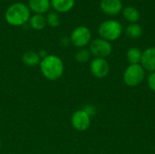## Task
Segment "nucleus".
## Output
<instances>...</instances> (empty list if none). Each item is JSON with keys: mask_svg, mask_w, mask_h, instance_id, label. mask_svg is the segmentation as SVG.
<instances>
[{"mask_svg": "<svg viewBox=\"0 0 155 154\" xmlns=\"http://www.w3.org/2000/svg\"><path fill=\"white\" fill-rule=\"evenodd\" d=\"M51 5L58 13H66L74 5V0H51Z\"/></svg>", "mask_w": 155, "mask_h": 154, "instance_id": "obj_12", "label": "nucleus"}, {"mask_svg": "<svg viewBox=\"0 0 155 154\" xmlns=\"http://www.w3.org/2000/svg\"><path fill=\"white\" fill-rule=\"evenodd\" d=\"M89 51L95 58L105 59L112 54L113 46L110 42L102 38H96L90 43Z\"/></svg>", "mask_w": 155, "mask_h": 154, "instance_id": "obj_5", "label": "nucleus"}, {"mask_svg": "<svg viewBox=\"0 0 155 154\" xmlns=\"http://www.w3.org/2000/svg\"><path fill=\"white\" fill-rule=\"evenodd\" d=\"M141 65L144 70L151 73L155 72V46L149 47L143 52Z\"/></svg>", "mask_w": 155, "mask_h": 154, "instance_id": "obj_10", "label": "nucleus"}, {"mask_svg": "<svg viewBox=\"0 0 155 154\" xmlns=\"http://www.w3.org/2000/svg\"><path fill=\"white\" fill-rule=\"evenodd\" d=\"M91 37L92 34L90 29L86 26L80 25L72 32L70 35V41L74 46L84 48L91 42Z\"/></svg>", "mask_w": 155, "mask_h": 154, "instance_id": "obj_6", "label": "nucleus"}, {"mask_svg": "<svg viewBox=\"0 0 155 154\" xmlns=\"http://www.w3.org/2000/svg\"><path fill=\"white\" fill-rule=\"evenodd\" d=\"M83 110H84L91 118H92L93 116H94V115L96 114V113H97L96 108H95L94 105H93V104H86V105H84V108H83Z\"/></svg>", "mask_w": 155, "mask_h": 154, "instance_id": "obj_20", "label": "nucleus"}, {"mask_svg": "<svg viewBox=\"0 0 155 154\" xmlns=\"http://www.w3.org/2000/svg\"><path fill=\"white\" fill-rule=\"evenodd\" d=\"M29 9L35 14L43 15L49 11L51 7L50 0H29Z\"/></svg>", "mask_w": 155, "mask_h": 154, "instance_id": "obj_11", "label": "nucleus"}, {"mask_svg": "<svg viewBox=\"0 0 155 154\" xmlns=\"http://www.w3.org/2000/svg\"><path fill=\"white\" fill-rule=\"evenodd\" d=\"M0 149H1V142H0Z\"/></svg>", "mask_w": 155, "mask_h": 154, "instance_id": "obj_23", "label": "nucleus"}, {"mask_svg": "<svg viewBox=\"0 0 155 154\" xmlns=\"http://www.w3.org/2000/svg\"><path fill=\"white\" fill-rule=\"evenodd\" d=\"M125 34H126V35L128 37H130L132 39H137V38L142 36V34H143V28L137 23L130 24L126 27V29H125Z\"/></svg>", "mask_w": 155, "mask_h": 154, "instance_id": "obj_17", "label": "nucleus"}, {"mask_svg": "<svg viewBox=\"0 0 155 154\" xmlns=\"http://www.w3.org/2000/svg\"><path fill=\"white\" fill-rule=\"evenodd\" d=\"M46 24L51 27H56L60 25V16L56 12H49L47 16L45 17Z\"/></svg>", "mask_w": 155, "mask_h": 154, "instance_id": "obj_19", "label": "nucleus"}, {"mask_svg": "<svg viewBox=\"0 0 155 154\" xmlns=\"http://www.w3.org/2000/svg\"><path fill=\"white\" fill-rule=\"evenodd\" d=\"M22 61L25 65L28 67H34L40 64L41 58L38 53L35 51H26L22 56Z\"/></svg>", "mask_w": 155, "mask_h": 154, "instance_id": "obj_13", "label": "nucleus"}, {"mask_svg": "<svg viewBox=\"0 0 155 154\" xmlns=\"http://www.w3.org/2000/svg\"><path fill=\"white\" fill-rule=\"evenodd\" d=\"M123 11V16L124 18L129 22L130 24L137 23L140 19V12L137 8L134 6H127Z\"/></svg>", "mask_w": 155, "mask_h": 154, "instance_id": "obj_14", "label": "nucleus"}, {"mask_svg": "<svg viewBox=\"0 0 155 154\" xmlns=\"http://www.w3.org/2000/svg\"><path fill=\"white\" fill-rule=\"evenodd\" d=\"M69 43H71V41H70V38L64 37V38L61 40V44H62V45H64V46H65V45H68V44H69Z\"/></svg>", "mask_w": 155, "mask_h": 154, "instance_id": "obj_22", "label": "nucleus"}, {"mask_svg": "<svg viewBox=\"0 0 155 154\" xmlns=\"http://www.w3.org/2000/svg\"><path fill=\"white\" fill-rule=\"evenodd\" d=\"M147 83H148V86L149 88L155 92V72L153 73H151L148 76V79H147Z\"/></svg>", "mask_w": 155, "mask_h": 154, "instance_id": "obj_21", "label": "nucleus"}, {"mask_svg": "<svg viewBox=\"0 0 155 154\" xmlns=\"http://www.w3.org/2000/svg\"><path fill=\"white\" fill-rule=\"evenodd\" d=\"M144 77L145 70L141 64H130L124 73V82L130 87H135L142 84Z\"/></svg>", "mask_w": 155, "mask_h": 154, "instance_id": "obj_4", "label": "nucleus"}, {"mask_svg": "<svg viewBox=\"0 0 155 154\" xmlns=\"http://www.w3.org/2000/svg\"><path fill=\"white\" fill-rule=\"evenodd\" d=\"M90 72L94 77L102 79L109 74L110 65L104 58H94L90 64Z\"/></svg>", "mask_w": 155, "mask_h": 154, "instance_id": "obj_8", "label": "nucleus"}, {"mask_svg": "<svg viewBox=\"0 0 155 154\" xmlns=\"http://www.w3.org/2000/svg\"><path fill=\"white\" fill-rule=\"evenodd\" d=\"M71 123L76 131L84 132L91 125V117L83 109L77 110L71 117Z\"/></svg>", "mask_w": 155, "mask_h": 154, "instance_id": "obj_7", "label": "nucleus"}, {"mask_svg": "<svg viewBox=\"0 0 155 154\" xmlns=\"http://www.w3.org/2000/svg\"><path fill=\"white\" fill-rule=\"evenodd\" d=\"M39 65L42 74L49 81H56L60 79L64 72L63 60L54 54H47L41 59Z\"/></svg>", "mask_w": 155, "mask_h": 154, "instance_id": "obj_1", "label": "nucleus"}, {"mask_svg": "<svg viewBox=\"0 0 155 154\" xmlns=\"http://www.w3.org/2000/svg\"><path fill=\"white\" fill-rule=\"evenodd\" d=\"M30 26L35 30H42L46 25V19L43 15L35 14L29 19Z\"/></svg>", "mask_w": 155, "mask_h": 154, "instance_id": "obj_16", "label": "nucleus"}, {"mask_svg": "<svg viewBox=\"0 0 155 154\" xmlns=\"http://www.w3.org/2000/svg\"><path fill=\"white\" fill-rule=\"evenodd\" d=\"M143 52L138 47H131L126 53V59L130 64H140Z\"/></svg>", "mask_w": 155, "mask_h": 154, "instance_id": "obj_15", "label": "nucleus"}, {"mask_svg": "<svg viewBox=\"0 0 155 154\" xmlns=\"http://www.w3.org/2000/svg\"><path fill=\"white\" fill-rule=\"evenodd\" d=\"M91 55L92 54H91L89 50H87L85 48H81L76 52V54L74 55V58H75L76 62L84 64V63H86V62H88L90 60Z\"/></svg>", "mask_w": 155, "mask_h": 154, "instance_id": "obj_18", "label": "nucleus"}, {"mask_svg": "<svg viewBox=\"0 0 155 154\" xmlns=\"http://www.w3.org/2000/svg\"><path fill=\"white\" fill-rule=\"evenodd\" d=\"M98 34L100 38L108 42L115 41L123 34V25L116 20H106L99 25Z\"/></svg>", "mask_w": 155, "mask_h": 154, "instance_id": "obj_3", "label": "nucleus"}, {"mask_svg": "<svg viewBox=\"0 0 155 154\" xmlns=\"http://www.w3.org/2000/svg\"><path fill=\"white\" fill-rule=\"evenodd\" d=\"M101 10L107 15H117L123 10V3L121 0H101Z\"/></svg>", "mask_w": 155, "mask_h": 154, "instance_id": "obj_9", "label": "nucleus"}, {"mask_svg": "<svg viewBox=\"0 0 155 154\" xmlns=\"http://www.w3.org/2000/svg\"><path fill=\"white\" fill-rule=\"evenodd\" d=\"M30 9L24 3H15L11 5L5 14L6 22L13 26H21L30 19Z\"/></svg>", "mask_w": 155, "mask_h": 154, "instance_id": "obj_2", "label": "nucleus"}]
</instances>
